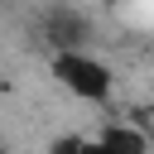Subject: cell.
I'll return each instance as SVG.
<instances>
[{"label": "cell", "instance_id": "3", "mask_svg": "<svg viewBox=\"0 0 154 154\" xmlns=\"http://www.w3.org/2000/svg\"><path fill=\"white\" fill-rule=\"evenodd\" d=\"M43 154H87V135H53Z\"/></svg>", "mask_w": 154, "mask_h": 154}, {"label": "cell", "instance_id": "2", "mask_svg": "<svg viewBox=\"0 0 154 154\" xmlns=\"http://www.w3.org/2000/svg\"><path fill=\"white\" fill-rule=\"evenodd\" d=\"M87 154H149V135H144L140 125L116 120V125L87 135Z\"/></svg>", "mask_w": 154, "mask_h": 154}, {"label": "cell", "instance_id": "1", "mask_svg": "<svg viewBox=\"0 0 154 154\" xmlns=\"http://www.w3.org/2000/svg\"><path fill=\"white\" fill-rule=\"evenodd\" d=\"M48 72H53V82H58L67 96H77V101H87V106H106L111 91H116V72H111L91 48H53Z\"/></svg>", "mask_w": 154, "mask_h": 154}, {"label": "cell", "instance_id": "4", "mask_svg": "<svg viewBox=\"0 0 154 154\" xmlns=\"http://www.w3.org/2000/svg\"><path fill=\"white\" fill-rule=\"evenodd\" d=\"M0 154H5V149H0Z\"/></svg>", "mask_w": 154, "mask_h": 154}]
</instances>
